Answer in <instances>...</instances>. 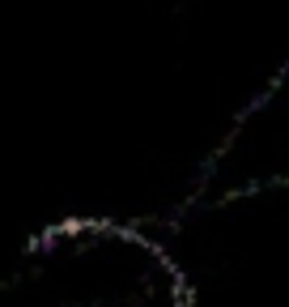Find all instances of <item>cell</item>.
<instances>
[{"instance_id": "obj_1", "label": "cell", "mask_w": 289, "mask_h": 307, "mask_svg": "<svg viewBox=\"0 0 289 307\" xmlns=\"http://www.w3.org/2000/svg\"><path fill=\"white\" fill-rule=\"evenodd\" d=\"M153 243L179 277V307H289V179L209 192Z\"/></svg>"}]
</instances>
